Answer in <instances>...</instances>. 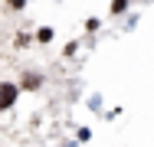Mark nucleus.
<instances>
[{
  "mask_svg": "<svg viewBox=\"0 0 154 147\" xmlns=\"http://www.w3.org/2000/svg\"><path fill=\"white\" fill-rule=\"evenodd\" d=\"M13 101H17V85L3 82V85H0V108H10Z\"/></svg>",
  "mask_w": 154,
  "mask_h": 147,
  "instance_id": "f257e3e1",
  "label": "nucleus"
},
{
  "mask_svg": "<svg viewBox=\"0 0 154 147\" xmlns=\"http://www.w3.org/2000/svg\"><path fill=\"white\" fill-rule=\"evenodd\" d=\"M36 39H39V43H49V39H53V29H49V26H43V29H39V36H36Z\"/></svg>",
  "mask_w": 154,
  "mask_h": 147,
  "instance_id": "f03ea898",
  "label": "nucleus"
},
{
  "mask_svg": "<svg viewBox=\"0 0 154 147\" xmlns=\"http://www.w3.org/2000/svg\"><path fill=\"white\" fill-rule=\"evenodd\" d=\"M39 85V79H36V75H30V79H23V88H36Z\"/></svg>",
  "mask_w": 154,
  "mask_h": 147,
  "instance_id": "7ed1b4c3",
  "label": "nucleus"
},
{
  "mask_svg": "<svg viewBox=\"0 0 154 147\" xmlns=\"http://www.w3.org/2000/svg\"><path fill=\"white\" fill-rule=\"evenodd\" d=\"M125 7H128V0H115V3H112V10H115V13H122Z\"/></svg>",
  "mask_w": 154,
  "mask_h": 147,
  "instance_id": "20e7f679",
  "label": "nucleus"
},
{
  "mask_svg": "<svg viewBox=\"0 0 154 147\" xmlns=\"http://www.w3.org/2000/svg\"><path fill=\"white\" fill-rule=\"evenodd\" d=\"M23 3H26V0H10V7H13V10H20Z\"/></svg>",
  "mask_w": 154,
  "mask_h": 147,
  "instance_id": "39448f33",
  "label": "nucleus"
}]
</instances>
